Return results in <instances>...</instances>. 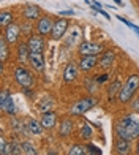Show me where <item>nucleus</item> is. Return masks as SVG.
<instances>
[{
  "label": "nucleus",
  "instance_id": "obj_6",
  "mask_svg": "<svg viewBox=\"0 0 139 155\" xmlns=\"http://www.w3.org/2000/svg\"><path fill=\"white\" fill-rule=\"evenodd\" d=\"M70 30V21L66 18H57L54 22V29H52V33H51V38L54 41H60L65 38V35L68 33Z\"/></svg>",
  "mask_w": 139,
  "mask_h": 155
},
{
  "label": "nucleus",
  "instance_id": "obj_37",
  "mask_svg": "<svg viewBox=\"0 0 139 155\" xmlns=\"http://www.w3.org/2000/svg\"><path fill=\"white\" fill-rule=\"evenodd\" d=\"M134 155H139V138L136 141V147H134Z\"/></svg>",
  "mask_w": 139,
  "mask_h": 155
},
{
  "label": "nucleus",
  "instance_id": "obj_36",
  "mask_svg": "<svg viewBox=\"0 0 139 155\" xmlns=\"http://www.w3.org/2000/svg\"><path fill=\"white\" fill-rule=\"evenodd\" d=\"M98 13H100V15H103V16H104V18H106L108 21H111V15H108V13H106V11H104V10H100Z\"/></svg>",
  "mask_w": 139,
  "mask_h": 155
},
{
  "label": "nucleus",
  "instance_id": "obj_11",
  "mask_svg": "<svg viewBox=\"0 0 139 155\" xmlns=\"http://www.w3.org/2000/svg\"><path fill=\"white\" fill-rule=\"evenodd\" d=\"M98 57L100 55H87V57H81V60L78 62L79 70L82 73H90L98 67Z\"/></svg>",
  "mask_w": 139,
  "mask_h": 155
},
{
  "label": "nucleus",
  "instance_id": "obj_28",
  "mask_svg": "<svg viewBox=\"0 0 139 155\" xmlns=\"http://www.w3.org/2000/svg\"><path fill=\"white\" fill-rule=\"evenodd\" d=\"M21 144H22V152H24L25 155H38V150L35 149L30 143L24 141V143H21Z\"/></svg>",
  "mask_w": 139,
  "mask_h": 155
},
{
  "label": "nucleus",
  "instance_id": "obj_13",
  "mask_svg": "<svg viewBox=\"0 0 139 155\" xmlns=\"http://www.w3.org/2000/svg\"><path fill=\"white\" fill-rule=\"evenodd\" d=\"M114 152L117 155H131V152H133V144H131V141H128V139L115 138Z\"/></svg>",
  "mask_w": 139,
  "mask_h": 155
},
{
  "label": "nucleus",
  "instance_id": "obj_5",
  "mask_svg": "<svg viewBox=\"0 0 139 155\" xmlns=\"http://www.w3.org/2000/svg\"><path fill=\"white\" fill-rule=\"evenodd\" d=\"M103 51H104L103 43H96V41H90V40L81 41V45L78 46V54L81 57H87V55H101Z\"/></svg>",
  "mask_w": 139,
  "mask_h": 155
},
{
  "label": "nucleus",
  "instance_id": "obj_20",
  "mask_svg": "<svg viewBox=\"0 0 139 155\" xmlns=\"http://www.w3.org/2000/svg\"><path fill=\"white\" fill-rule=\"evenodd\" d=\"M122 86H123V84H120V81H119V79H115V81L109 86V89H108V100H109V101H114L115 98L119 97Z\"/></svg>",
  "mask_w": 139,
  "mask_h": 155
},
{
  "label": "nucleus",
  "instance_id": "obj_19",
  "mask_svg": "<svg viewBox=\"0 0 139 155\" xmlns=\"http://www.w3.org/2000/svg\"><path fill=\"white\" fill-rule=\"evenodd\" d=\"M13 22H15V13L11 10H3L0 13V27H2V30L6 29V27Z\"/></svg>",
  "mask_w": 139,
  "mask_h": 155
},
{
  "label": "nucleus",
  "instance_id": "obj_40",
  "mask_svg": "<svg viewBox=\"0 0 139 155\" xmlns=\"http://www.w3.org/2000/svg\"><path fill=\"white\" fill-rule=\"evenodd\" d=\"M84 2H86L87 5H92V2H90V0H84Z\"/></svg>",
  "mask_w": 139,
  "mask_h": 155
},
{
  "label": "nucleus",
  "instance_id": "obj_32",
  "mask_svg": "<svg viewBox=\"0 0 139 155\" xmlns=\"http://www.w3.org/2000/svg\"><path fill=\"white\" fill-rule=\"evenodd\" d=\"M108 79H109V74H108V73H101V74H98V76H95V81H96V84H98V86L104 84Z\"/></svg>",
  "mask_w": 139,
  "mask_h": 155
},
{
  "label": "nucleus",
  "instance_id": "obj_10",
  "mask_svg": "<svg viewBox=\"0 0 139 155\" xmlns=\"http://www.w3.org/2000/svg\"><path fill=\"white\" fill-rule=\"evenodd\" d=\"M79 71L81 70H79L78 63L76 62H68L65 65V70H63V82H66V84L74 82L79 76Z\"/></svg>",
  "mask_w": 139,
  "mask_h": 155
},
{
  "label": "nucleus",
  "instance_id": "obj_26",
  "mask_svg": "<svg viewBox=\"0 0 139 155\" xmlns=\"http://www.w3.org/2000/svg\"><path fill=\"white\" fill-rule=\"evenodd\" d=\"M52 108H54V100H52V98H44V100H41L40 104H38V109L41 112L52 111Z\"/></svg>",
  "mask_w": 139,
  "mask_h": 155
},
{
  "label": "nucleus",
  "instance_id": "obj_15",
  "mask_svg": "<svg viewBox=\"0 0 139 155\" xmlns=\"http://www.w3.org/2000/svg\"><path fill=\"white\" fill-rule=\"evenodd\" d=\"M29 65H30L37 73H41V71L44 70V55L40 54V52H30Z\"/></svg>",
  "mask_w": 139,
  "mask_h": 155
},
{
  "label": "nucleus",
  "instance_id": "obj_25",
  "mask_svg": "<svg viewBox=\"0 0 139 155\" xmlns=\"http://www.w3.org/2000/svg\"><path fill=\"white\" fill-rule=\"evenodd\" d=\"M81 38V29L78 25H74V29H73V32H71V35H68V37L65 38V43L68 45V46H71L73 43H76Z\"/></svg>",
  "mask_w": 139,
  "mask_h": 155
},
{
  "label": "nucleus",
  "instance_id": "obj_39",
  "mask_svg": "<svg viewBox=\"0 0 139 155\" xmlns=\"http://www.w3.org/2000/svg\"><path fill=\"white\" fill-rule=\"evenodd\" d=\"M112 2H115V3L119 5V6H125V3L122 2V0H112Z\"/></svg>",
  "mask_w": 139,
  "mask_h": 155
},
{
  "label": "nucleus",
  "instance_id": "obj_33",
  "mask_svg": "<svg viewBox=\"0 0 139 155\" xmlns=\"http://www.w3.org/2000/svg\"><path fill=\"white\" fill-rule=\"evenodd\" d=\"M130 103H131V111L139 112V95H137V97H134Z\"/></svg>",
  "mask_w": 139,
  "mask_h": 155
},
{
  "label": "nucleus",
  "instance_id": "obj_8",
  "mask_svg": "<svg viewBox=\"0 0 139 155\" xmlns=\"http://www.w3.org/2000/svg\"><path fill=\"white\" fill-rule=\"evenodd\" d=\"M54 22H55V19H52L51 16H41V18L37 21L35 30H37V33L41 35V37H47V35L52 33Z\"/></svg>",
  "mask_w": 139,
  "mask_h": 155
},
{
  "label": "nucleus",
  "instance_id": "obj_34",
  "mask_svg": "<svg viewBox=\"0 0 139 155\" xmlns=\"http://www.w3.org/2000/svg\"><path fill=\"white\" fill-rule=\"evenodd\" d=\"M117 19H119L120 22H123L127 27H130V29H133V25H134V24H133V22H130L128 19H125V18H122V16H117Z\"/></svg>",
  "mask_w": 139,
  "mask_h": 155
},
{
  "label": "nucleus",
  "instance_id": "obj_21",
  "mask_svg": "<svg viewBox=\"0 0 139 155\" xmlns=\"http://www.w3.org/2000/svg\"><path fill=\"white\" fill-rule=\"evenodd\" d=\"M92 136H93V128H92V125L87 124V122H84V124L81 125V128H79V138H81L82 141H89Z\"/></svg>",
  "mask_w": 139,
  "mask_h": 155
},
{
  "label": "nucleus",
  "instance_id": "obj_31",
  "mask_svg": "<svg viewBox=\"0 0 139 155\" xmlns=\"http://www.w3.org/2000/svg\"><path fill=\"white\" fill-rule=\"evenodd\" d=\"M33 29H35V27H32V24H29V22H22V24H21V30H22V33H25L27 37L33 35V33H32Z\"/></svg>",
  "mask_w": 139,
  "mask_h": 155
},
{
  "label": "nucleus",
  "instance_id": "obj_27",
  "mask_svg": "<svg viewBox=\"0 0 139 155\" xmlns=\"http://www.w3.org/2000/svg\"><path fill=\"white\" fill-rule=\"evenodd\" d=\"M3 112H6L8 116H15V114H16V106H15V100H13V97L8 98V101H6V106H5Z\"/></svg>",
  "mask_w": 139,
  "mask_h": 155
},
{
  "label": "nucleus",
  "instance_id": "obj_1",
  "mask_svg": "<svg viewBox=\"0 0 139 155\" xmlns=\"http://www.w3.org/2000/svg\"><path fill=\"white\" fill-rule=\"evenodd\" d=\"M137 127H139V112L130 111L122 114L114 122V135L117 138H123L128 141L137 139Z\"/></svg>",
  "mask_w": 139,
  "mask_h": 155
},
{
  "label": "nucleus",
  "instance_id": "obj_7",
  "mask_svg": "<svg viewBox=\"0 0 139 155\" xmlns=\"http://www.w3.org/2000/svg\"><path fill=\"white\" fill-rule=\"evenodd\" d=\"M21 33H22V30H21V24L13 22V24H10L8 27H6V29H3L2 37L5 38V41H6L10 46H13V45H18V43H19Z\"/></svg>",
  "mask_w": 139,
  "mask_h": 155
},
{
  "label": "nucleus",
  "instance_id": "obj_2",
  "mask_svg": "<svg viewBox=\"0 0 139 155\" xmlns=\"http://www.w3.org/2000/svg\"><path fill=\"white\" fill-rule=\"evenodd\" d=\"M137 90H139V73H133L125 79L123 86L120 89V94H119V97H117V101H119L120 104L130 103L136 97Z\"/></svg>",
  "mask_w": 139,
  "mask_h": 155
},
{
  "label": "nucleus",
  "instance_id": "obj_23",
  "mask_svg": "<svg viewBox=\"0 0 139 155\" xmlns=\"http://www.w3.org/2000/svg\"><path fill=\"white\" fill-rule=\"evenodd\" d=\"M8 55H10V45L6 43L5 38L2 37V38H0V60H2V63L6 62Z\"/></svg>",
  "mask_w": 139,
  "mask_h": 155
},
{
  "label": "nucleus",
  "instance_id": "obj_12",
  "mask_svg": "<svg viewBox=\"0 0 139 155\" xmlns=\"http://www.w3.org/2000/svg\"><path fill=\"white\" fill-rule=\"evenodd\" d=\"M27 45H29V49H30V52H40V54H43L44 51V37H41V35L38 33H33L29 37V40H27Z\"/></svg>",
  "mask_w": 139,
  "mask_h": 155
},
{
  "label": "nucleus",
  "instance_id": "obj_30",
  "mask_svg": "<svg viewBox=\"0 0 139 155\" xmlns=\"http://www.w3.org/2000/svg\"><path fill=\"white\" fill-rule=\"evenodd\" d=\"M86 147H87V155H101V153H103L100 147L93 146L92 143H89V144H87Z\"/></svg>",
  "mask_w": 139,
  "mask_h": 155
},
{
  "label": "nucleus",
  "instance_id": "obj_38",
  "mask_svg": "<svg viewBox=\"0 0 139 155\" xmlns=\"http://www.w3.org/2000/svg\"><path fill=\"white\" fill-rule=\"evenodd\" d=\"M131 30H133V32L137 35V37H139V27H137V25H133V29H131Z\"/></svg>",
  "mask_w": 139,
  "mask_h": 155
},
{
  "label": "nucleus",
  "instance_id": "obj_42",
  "mask_svg": "<svg viewBox=\"0 0 139 155\" xmlns=\"http://www.w3.org/2000/svg\"><path fill=\"white\" fill-rule=\"evenodd\" d=\"M137 2H139V0H137Z\"/></svg>",
  "mask_w": 139,
  "mask_h": 155
},
{
  "label": "nucleus",
  "instance_id": "obj_35",
  "mask_svg": "<svg viewBox=\"0 0 139 155\" xmlns=\"http://www.w3.org/2000/svg\"><path fill=\"white\" fill-rule=\"evenodd\" d=\"M59 15H60V18H68V16H73L74 11L73 10H65V11H60Z\"/></svg>",
  "mask_w": 139,
  "mask_h": 155
},
{
  "label": "nucleus",
  "instance_id": "obj_24",
  "mask_svg": "<svg viewBox=\"0 0 139 155\" xmlns=\"http://www.w3.org/2000/svg\"><path fill=\"white\" fill-rule=\"evenodd\" d=\"M66 155H87V147L82 144H73L68 149Z\"/></svg>",
  "mask_w": 139,
  "mask_h": 155
},
{
  "label": "nucleus",
  "instance_id": "obj_29",
  "mask_svg": "<svg viewBox=\"0 0 139 155\" xmlns=\"http://www.w3.org/2000/svg\"><path fill=\"white\" fill-rule=\"evenodd\" d=\"M11 97V94H10V90L8 89H3L2 90V94H0V109H5V106H6V101H8V98Z\"/></svg>",
  "mask_w": 139,
  "mask_h": 155
},
{
  "label": "nucleus",
  "instance_id": "obj_41",
  "mask_svg": "<svg viewBox=\"0 0 139 155\" xmlns=\"http://www.w3.org/2000/svg\"><path fill=\"white\" fill-rule=\"evenodd\" d=\"M137 135H139V127H137Z\"/></svg>",
  "mask_w": 139,
  "mask_h": 155
},
{
  "label": "nucleus",
  "instance_id": "obj_3",
  "mask_svg": "<svg viewBox=\"0 0 139 155\" xmlns=\"http://www.w3.org/2000/svg\"><path fill=\"white\" fill-rule=\"evenodd\" d=\"M96 103H98V100H96L95 97H84L81 98V100L74 101L71 106H70V116H82L86 114L87 111H90L92 108L96 106Z\"/></svg>",
  "mask_w": 139,
  "mask_h": 155
},
{
  "label": "nucleus",
  "instance_id": "obj_4",
  "mask_svg": "<svg viewBox=\"0 0 139 155\" xmlns=\"http://www.w3.org/2000/svg\"><path fill=\"white\" fill-rule=\"evenodd\" d=\"M13 79L21 89H29L33 84V74L22 65H18L13 71Z\"/></svg>",
  "mask_w": 139,
  "mask_h": 155
},
{
  "label": "nucleus",
  "instance_id": "obj_17",
  "mask_svg": "<svg viewBox=\"0 0 139 155\" xmlns=\"http://www.w3.org/2000/svg\"><path fill=\"white\" fill-rule=\"evenodd\" d=\"M73 130H74V120L71 117L62 119V122L59 125V135L62 138H66V136H70L73 133Z\"/></svg>",
  "mask_w": 139,
  "mask_h": 155
},
{
  "label": "nucleus",
  "instance_id": "obj_16",
  "mask_svg": "<svg viewBox=\"0 0 139 155\" xmlns=\"http://www.w3.org/2000/svg\"><path fill=\"white\" fill-rule=\"evenodd\" d=\"M41 125H43L44 130H52L55 124H57V114L54 111H47V112H43L41 114V119H40Z\"/></svg>",
  "mask_w": 139,
  "mask_h": 155
},
{
  "label": "nucleus",
  "instance_id": "obj_22",
  "mask_svg": "<svg viewBox=\"0 0 139 155\" xmlns=\"http://www.w3.org/2000/svg\"><path fill=\"white\" fill-rule=\"evenodd\" d=\"M27 127H29V133H32V135H37L40 136L41 133H43V125H41V122H38L37 119H29V124H27Z\"/></svg>",
  "mask_w": 139,
  "mask_h": 155
},
{
  "label": "nucleus",
  "instance_id": "obj_9",
  "mask_svg": "<svg viewBox=\"0 0 139 155\" xmlns=\"http://www.w3.org/2000/svg\"><path fill=\"white\" fill-rule=\"evenodd\" d=\"M115 57H117V54H115L114 49H104V51L101 52V55L98 57V67L106 71V70H109L114 65Z\"/></svg>",
  "mask_w": 139,
  "mask_h": 155
},
{
  "label": "nucleus",
  "instance_id": "obj_14",
  "mask_svg": "<svg viewBox=\"0 0 139 155\" xmlns=\"http://www.w3.org/2000/svg\"><path fill=\"white\" fill-rule=\"evenodd\" d=\"M22 18L29 21V22L30 21H38L41 18V8L38 5H32V3L25 5L22 8Z\"/></svg>",
  "mask_w": 139,
  "mask_h": 155
},
{
  "label": "nucleus",
  "instance_id": "obj_18",
  "mask_svg": "<svg viewBox=\"0 0 139 155\" xmlns=\"http://www.w3.org/2000/svg\"><path fill=\"white\" fill-rule=\"evenodd\" d=\"M16 57H18V62L21 63V65L29 62V57H30L29 45H27V43H22V41H19V43H18V48H16Z\"/></svg>",
  "mask_w": 139,
  "mask_h": 155
}]
</instances>
